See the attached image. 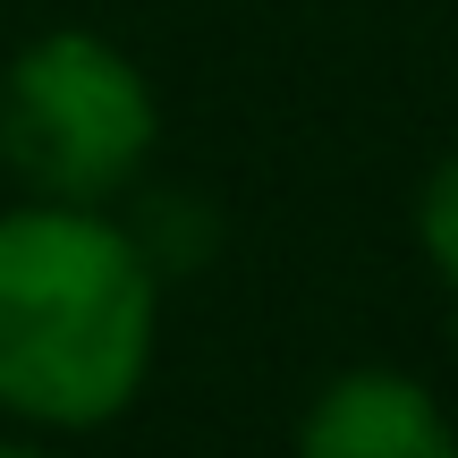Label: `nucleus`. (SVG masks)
<instances>
[{
	"instance_id": "5",
	"label": "nucleus",
	"mask_w": 458,
	"mask_h": 458,
	"mask_svg": "<svg viewBox=\"0 0 458 458\" xmlns=\"http://www.w3.org/2000/svg\"><path fill=\"white\" fill-rule=\"evenodd\" d=\"M0 458H60V450H43V442H0Z\"/></svg>"
},
{
	"instance_id": "3",
	"label": "nucleus",
	"mask_w": 458,
	"mask_h": 458,
	"mask_svg": "<svg viewBox=\"0 0 458 458\" xmlns=\"http://www.w3.org/2000/svg\"><path fill=\"white\" fill-rule=\"evenodd\" d=\"M297 458H458V425L416 374L348 365L306 399Z\"/></svg>"
},
{
	"instance_id": "1",
	"label": "nucleus",
	"mask_w": 458,
	"mask_h": 458,
	"mask_svg": "<svg viewBox=\"0 0 458 458\" xmlns=\"http://www.w3.org/2000/svg\"><path fill=\"white\" fill-rule=\"evenodd\" d=\"M162 340V263L102 204L0 213V416L94 433L136 408Z\"/></svg>"
},
{
	"instance_id": "2",
	"label": "nucleus",
	"mask_w": 458,
	"mask_h": 458,
	"mask_svg": "<svg viewBox=\"0 0 458 458\" xmlns=\"http://www.w3.org/2000/svg\"><path fill=\"white\" fill-rule=\"evenodd\" d=\"M162 145L153 77L94 26H51L0 68V170L43 204H111Z\"/></svg>"
},
{
	"instance_id": "4",
	"label": "nucleus",
	"mask_w": 458,
	"mask_h": 458,
	"mask_svg": "<svg viewBox=\"0 0 458 458\" xmlns=\"http://www.w3.org/2000/svg\"><path fill=\"white\" fill-rule=\"evenodd\" d=\"M416 246H425V263L458 289V153L425 170V187H416Z\"/></svg>"
}]
</instances>
